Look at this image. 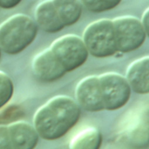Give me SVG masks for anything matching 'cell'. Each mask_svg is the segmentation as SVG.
<instances>
[{
  "instance_id": "30bf717a",
  "label": "cell",
  "mask_w": 149,
  "mask_h": 149,
  "mask_svg": "<svg viewBox=\"0 0 149 149\" xmlns=\"http://www.w3.org/2000/svg\"><path fill=\"white\" fill-rule=\"evenodd\" d=\"M11 149H33L39 134L34 127L25 122H13L7 126Z\"/></svg>"
},
{
  "instance_id": "8fae6325",
  "label": "cell",
  "mask_w": 149,
  "mask_h": 149,
  "mask_svg": "<svg viewBox=\"0 0 149 149\" xmlns=\"http://www.w3.org/2000/svg\"><path fill=\"white\" fill-rule=\"evenodd\" d=\"M35 23L46 32L55 33L65 26L61 23L51 0L41 2L35 10Z\"/></svg>"
},
{
  "instance_id": "5b68a950",
  "label": "cell",
  "mask_w": 149,
  "mask_h": 149,
  "mask_svg": "<svg viewBox=\"0 0 149 149\" xmlns=\"http://www.w3.org/2000/svg\"><path fill=\"white\" fill-rule=\"evenodd\" d=\"M66 72H71L83 65L89 52L83 38L74 34L64 35L55 39L50 47Z\"/></svg>"
},
{
  "instance_id": "6da1fadb",
  "label": "cell",
  "mask_w": 149,
  "mask_h": 149,
  "mask_svg": "<svg viewBox=\"0 0 149 149\" xmlns=\"http://www.w3.org/2000/svg\"><path fill=\"white\" fill-rule=\"evenodd\" d=\"M79 118L80 108L71 98L56 96L38 109L33 124L39 136L52 141L66 134Z\"/></svg>"
},
{
  "instance_id": "8992f818",
  "label": "cell",
  "mask_w": 149,
  "mask_h": 149,
  "mask_svg": "<svg viewBox=\"0 0 149 149\" xmlns=\"http://www.w3.org/2000/svg\"><path fill=\"white\" fill-rule=\"evenodd\" d=\"M98 80L104 109L118 110L129 101L132 90L126 77L116 72H106L98 76Z\"/></svg>"
},
{
  "instance_id": "ac0fdd59",
  "label": "cell",
  "mask_w": 149,
  "mask_h": 149,
  "mask_svg": "<svg viewBox=\"0 0 149 149\" xmlns=\"http://www.w3.org/2000/svg\"><path fill=\"white\" fill-rule=\"evenodd\" d=\"M22 0H0V7L3 9H11L16 7Z\"/></svg>"
},
{
  "instance_id": "9a60e30c",
  "label": "cell",
  "mask_w": 149,
  "mask_h": 149,
  "mask_svg": "<svg viewBox=\"0 0 149 149\" xmlns=\"http://www.w3.org/2000/svg\"><path fill=\"white\" fill-rule=\"evenodd\" d=\"M13 94V83L11 78L0 71V108L4 107Z\"/></svg>"
},
{
  "instance_id": "2e32d148",
  "label": "cell",
  "mask_w": 149,
  "mask_h": 149,
  "mask_svg": "<svg viewBox=\"0 0 149 149\" xmlns=\"http://www.w3.org/2000/svg\"><path fill=\"white\" fill-rule=\"evenodd\" d=\"M23 116V111L18 106H11L6 107L0 113V123H11Z\"/></svg>"
},
{
  "instance_id": "3957f363",
  "label": "cell",
  "mask_w": 149,
  "mask_h": 149,
  "mask_svg": "<svg viewBox=\"0 0 149 149\" xmlns=\"http://www.w3.org/2000/svg\"><path fill=\"white\" fill-rule=\"evenodd\" d=\"M83 40L89 53L96 58L111 57L118 52L111 19L102 18L90 23L83 31Z\"/></svg>"
},
{
  "instance_id": "4fadbf2b",
  "label": "cell",
  "mask_w": 149,
  "mask_h": 149,
  "mask_svg": "<svg viewBox=\"0 0 149 149\" xmlns=\"http://www.w3.org/2000/svg\"><path fill=\"white\" fill-rule=\"evenodd\" d=\"M102 134L97 128L87 127L76 134L69 142V149H99Z\"/></svg>"
},
{
  "instance_id": "ffe728a7",
  "label": "cell",
  "mask_w": 149,
  "mask_h": 149,
  "mask_svg": "<svg viewBox=\"0 0 149 149\" xmlns=\"http://www.w3.org/2000/svg\"><path fill=\"white\" fill-rule=\"evenodd\" d=\"M0 58H1V49H0Z\"/></svg>"
},
{
  "instance_id": "277c9868",
  "label": "cell",
  "mask_w": 149,
  "mask_h": 149,
  "mask_svg": "<svg viewBox=\"0 0 149 149\" xmlns=\"http://www.w3.org/2000/svg\"><path fill=\"white\" fill-rule=\"evenodd\" d=\"M112 21L118 52H130L144 44L147 35L140 19L132 16H122Z\"/></svg>"
},
{
  "instance_id": "d6986e66",
  "label": "cell",
  "mask_w": 149,
  "mask_h": 149,
  "mask_svg": "<svg viewBox=\"0 0 149 149\" xmlns=\"http://www.w3.org/2000/svg\"><path fill=\"white\" fill-rule=\"evenodd\" d=\"M141 24L143 25V28L145 30L146 35L149 37V7L144 11L141 18Z\"/></svg>"
},
{
  "instance_id": "9c48e42d",
  "label": "cell",
  "mask_w": 149,
  "mask_h": 149,
  "mask_svg": "<svg viewBox=\"0 0 149 149\" xmlns=\"http://www.w3.org/2000/svg\"><path fill=\"white\" fill-rule=\"evenodd\" d=\"M131 90L138 94L149 93V56L132 62L126 74Z\"/></svg>"
},
{
  "instance_id": "ba28073f",
  "label": "cell",
  "mask_w": 149,
  "mask_h": 149,
  "mask_svg": "<svg viewBox=\"0 0 149 149\" xmlns=\"http://www.w3.org/2000/svg\"><path fill=\"white\" fill-rule=\"evenodd\" d=\"M76 96L79 105L87 111L98 112L105 110L98 77L88 76L76 86Z\"/></svg>"
},
{
  "instance_id": "7a4b0ae2",
  "label": "cell",
  "mask_w": 149,
  "mask_h": 149,
  "mask_svg": "<svg viewBox=\"0 0 149 149\" xmlns=\"http://www.w3.org/2000/svg\"><path fill=\"white\" fill-rule=\"evenodd\" d=\"M38 25L29 16L15 14L0 24V49L14 55L23 52L35 39Z\"/></svg>"
},
{
  "instance_id": "e0dca14e",
  "label": "cell",
  "mask_w": 149,
  "mask_h": 149,
  "mask_svg": "<svg viewBox=\"0 0 149 149\" xmlns=\"http://www.w3.org/2000/svg\"><path fill=\"white\" fill-rule=\"evenodd\" d=\"M0 149H11L7 126L0 125Z\"/></svg>"
},
{
  "instance_id": "52a82bcc",
  "label": "cell",
  "mask_w": 149,
  "mask_h": 149,
  "mask_svg": "<svg viewBox=\"0 0 149 149\" xmlns=\"http://www.w3.org/2000/svg\"><path fill=\"white\" fill-rule=\"evenodd\" d=\"M32 72L40 81H55L67 72L50 48L40 52L32 60Z\"/></svg>"
},
{
  "instance_id": "5bb4252c",
  "label": "cell",
  "mask_w": 149,
  "mask_h": 149,
  "mask_svg": "<svg viewBox=\"0 0 149 149\" xmlns=\"http://www.w3.org/2000/svg\"><path fill=\"white\" fill-rule=\"evenodd\" d=\"M88 10L95 13L106 11L117 7L121 0H79Z\"/></svg>"
},
{
  "instance_id": "7c38bea8",
  "label": "cell",
  "mask_w": 149,
  "mask_h": 149,
  "mask_svg": "<svg viewBox=\"0 0 149 149\" xmlns=\"http://www.w3.org/2000/svg\"><path fill=\"white\" fill-rule=\"evenodd\" d=\"M64 26L76 24L82 15V4L79 0H51Z\"/></svg>"
}]
</instances>
